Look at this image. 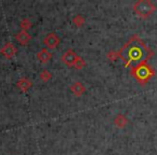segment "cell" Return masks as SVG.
Listing matches in <instances>:
<instances>
[{
  "mask_svg": "<svg viewBox=\"0 0 157 155\" xmlns=\"http://www.w3.org/2000/svg\"><path fill=\"white\" fill-rule=\"evenodd\" d=\"M114 125L118 128H125L126 125L128 124V118H126V115L123 113H118L117 115L114 118V121H113Z\"/></svg>",
  "mask_w": 157,
  "mask_h": 155,
  "instance_id": "11",
  "label": "cell"
},
{
  "mask_svg": "<svg viewBox=\"0 0 157 155\" xmlns=\"http://www.w3.org/2000/svg\"><path fill=\"white\" fill-rule=\"evenodd\" d=\"M16 52H17V48H15V45L13 43H10V42L6 43L2 48H0V54L7 59L13 58L16 55Z\"/></svg>",
  "mask_w": 157,
  "mask_h": 155,
  "instance_id": "4",
  "label": "cell"
},
{
  "mask_svg": "<svg viewBox=\"0 0 157 155\" xmlns=\"http://www.w3.org/2000/svg\"><path fill=\"white\" fill-rule=\"evenodd\" d=\"M70 91L73 93L74 96L80 97V96H82L84 93H85L86 88H85V86H84L83 83L76 81V82H74V83L71 84V86H70Z\"/></svg>",
  "mask_w": 157,
  "mask_h": 155,
  "instance_id": "7",
  "label": "cell"
},
{
  "mask_svg": "<svg viewBox=\"0 0 157 155\" xmlns=\"http://www.w3.org/2000/svg\"><path fill=\"white\" fill-rule=\"evenodd\" d=\"M72 23L75 25L76 27H82L85 24V18L83 15H75L72 20Z\"/></svg>",
  "mask_w": 157,
  "mask_h": 155,
  "instance_id": "14",
  "label": "cell"
},
{
  "mask_svg": "<svg viewBox=\"0 0 157 155\" xmlns=\"http://www.w3.org/2000/svg\"><path fill=\"white\" fill-rule=\"evenodd\" d=\"M130 74L135 78L138 83H140L141 85H145L155 76V70L147 61H144L136 67L130 68Z\"/></svg>",
  "mask_w": 157,
  "mask_h": 155,
  "instance_id": "2",
  "label": "cell"
},
{
  "mask_svg": "<svg viewBox=\"0 0 157 155\" xmlns=\"http://www.w3.org/2000/svg\"><path fill=\"white\" fill-rule=\"evenodd\" d=\"M20 27L22 28V30L28 31V29H30L33 27V23L29 18H23L20 23Z\"/></svg>",
  "mask_w": 157,
  "mask_h": 155,
  "instance_id": "12",
  "label": "cell"
},
{
  "mask_svg": "<svg viewBox=\"0 0 157 155\" xmlns=\"http://www.w3.org/2000/svg\"><path fill=\"white\" fill-rule=\"evenodd\" d=\"M40 79H41L42 82H48L52 79V73H51L48 70L44 69L43 71H41V73H40Z\"/></svg>",
  "mask_w": 157,
  "mask_h": 155,
  "instance_id": "15",
  "label": "cell"
},
{
  "mask_svg": "<svg viewBox=\"0 0 157 155\" xmlns=\"http://www.w3.org/2000/svg\"><path fill=\"white\" fill-rule=\"evenodd\" d=\"M31 35H29L28 31L22 30L20 33H17L15 35V39L16 41H18V43H21L22 45H26V44L29 43V41L31 40Z\"/></svg>",
  "mask_w": 157,
  "mask_h": 155,
  "instance_id": "9",
  "label": "cell"
},
{
  "mask_svg": "<svg viewBox=\"0 0 157 155\" xmlns=\"http://www.w3.org/2000/svg\"><path fill=\"white\" fill-rule=\"evenodd\" d=\"M43 43L45 44L48 48L53 50V48H56L57 46L59 45V43H60V38H59L56 33H48V35H46V37L44 38Z\"/></svg>",
  "mask_w": 157,
  "mask_h": 155,
  "instance_id": "5",
  "label": "cell"
},
{
  "mask_svg": "<svg viewBox=\"0 0 157 155\" xmlns=\"http://www.w3.org/2000/svg\"><path fill=\"white\" fill-rule=\"evenodd\" d=\"M107 57L110 61H116L120 58V54H118V51H110L108 52Z\"/></svg>",
  "mask_w": 157,
  "mask_h": 155,
  "instance_id": "16",
  "label": "cell"
},
{
  "mask_svg": "<svg viewBox=\"0 0 157 155\" xmlns=\"http://www.w3.org/2000/svg\"><path fill=\"white\" fill-rule=\"evenodd\" d=\"M37 58L40 63L42 64H48L52 58V53L48 50V48H41L39 52L37 53Z\"/></svg>",
  "mask_w": 157,
  "mask_h": 155,
  "instance_id": "8",
  "label": "cell"
},
{
  "mask_svg": "<svg viewBox=\"0 0 157 155\" xmlns=\"http://www.w3.org/2000/svg\"><path fill=\"white\" fill-rule=\"evenodd\" d=\"M85 65H86V63H85V60H84V58H82L81 56H78L75 61H74L73 68H75V69H78V70H81L85 67Z\"/></svg>",
  "mask_w": 157,
  "mask_h": 155,
  "instance_id": "13",
  "label": "cell"
},
{
  "mask_svg": "<svg viewBox=\"0 0 157 155\" xmlns=\"http://www.w3.org/2000/svg\"><path fill=\"white\" fill-rule=\"evenodd\" d=\"M16 86L23 93H27L31 88V86H33V82L29 79H27V78H22V79H20L16 82Z\"/></svg>",
  "mask_w": 157,
  "mask_h": 155,
  "instance_id": "10",
  "label": "cell"
},
{
  "mask_svg": "<svg viewBox=\"0 0 157 155\" xmlns=\"http://www.w3.org/2000/svg\"><path fill=\"white\" fill-rule=\"evenodd\" d=\"M132 9L139 17L147 18L155 12L156 7L151 0H138L133 3Z\"/></svg>",
  "mask_w": 157,
  "mask_h": 155,
  "instance_id": "3",
  "label": "cell"
},
{
  "mask_svg": "<svg viewBox=\"0 0 157 155\" xmlns=\"http://www.w3.org/2000/svg\"><path fill=\"white\" fill-rule=\"evenodd\" d=\"M120 58L126 67H136L141 63L147 61L154 55V52L144 43L138 35H132L129 40L118 51Z\"/></svg>",
  "mask_w": 157,
  "mask_h": 155,
  "instance_id": "1",
  "label": "cell"
},
{
  "mask_svg": "<svg viewBox=\"0 0 157 155\" xmlns=\"http://www.w3.org/2000/svg\"><path fill=\"white\" fill-rule=\"evenodd\" d=\"M76 57H78V55L75 54V52L73 50H67L61 56V61L65 65H67L68 67H73Z\"/></svg>",
  "mask_w": 157,
  "mask_h": 155,
  "instance_id": "6",
  "label": "cell"
}]
</instances>
